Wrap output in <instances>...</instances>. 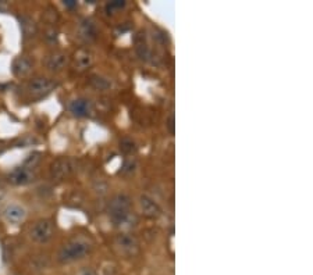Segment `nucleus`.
<instances>
[{
	"label": "nucleus",
	"instance_id": "nucleus-25",
	"mask_svg": "<svg viewBox=\"0 0 313 275\" xmlns=\"http://www.w3.org/2000/svg\"><path fill=\"white\" fill-rule=\"evenodd\" d=\"M64 6L65 7H68V9H73V7L77 6V1H74V0H65Z\"/></svg>",
	"mask_w": 313,
	"mask_h": 275
},
{
	"label": "nucleus",
	"instance_id": "nucleus-17",
	"mask_svg": "<svg viewBox=\"0 0 313 275\" xmlns=\"http://www.w3.org/2000/svg\"><path fill=\"white\" fill-rule=\"evenodd\" d=\"M91 85H92L95 89H99V91H106L110 88V81L103 78V77H99V75H93L91 78Z\"/></svg>",
	"mask_w": 313,
	"mask_h": 275
},
{
	"label": "nucleus",
	"instance_id": "nucleus-15",
	"mask_svg": "<svg viewBox=\"0 0 313 275\" xmlns=\"http://www.w3.org/2000/svg\"><path fill=\"white\" fill-rule=\"evenodd\" d=\"M78 34H80V38L83 39L85 42H92L93 39H96V34H98L95 22L92 20H83L78 25Z\"/></svg>",
	"mask_w": 313,
	"mask_h": 275
},
{
	"label": "nucleus",
	"instance_id": "nucleus-7",
	"mask_svg": "<svg viewBox=\"0 0 313 275\" xmlns=\"http://www.w3.org/2000/svg\"><path fill=\"white\" fill-rule=\"evenodd\" d=\"M68 64V56L62 50H55L49 53L45 59V65L50 73H62Z\"/></svg>",
	"mask_w": 313,
	"mask_h": 275
},
{
	"label": "nucleus",
	"instance_id": "nucleus-9",
	"mask_svg": "<svg viewBox=\"0 0 313 275\" xmlns=\"http://www.w3.org/2000/svg\"><path fill=\"white\" fill-rule=\"evenodd\" d=\"M131 197L125 193H117L114 195L109 202L107 206V211H109V216L110 214H117V213H124V211L131 210Z\"/></svg>",
	"mask_w": 313,
	"mask_h": 275
},
{
	"label": "nucleus",
	"instance_id": "nucleus-10",
	"mask_svg": "<svg viewBox=\"0 0 313 275\" xmlns=\"http://www.w3.org/2000/svg\"><path fill=\"white\" fill-rule=\"evenodd\" d=\"M139 209L141 213L146 217V218H159L162 216V209L152 197H149L146 195H142L139 197Z\"/></svg>",
	"mask_w": 313,
	"mask_h": 275
},
{
	"label": "nucleus",
	"instance_id": "nucleus-24",
	"mask_svg": "<svg viewBox=\"0 0 313 275\" xmlns=\"http://www.w3.org/2000/svg\"><path fill=\"white\" fill-rule=\"evenodd\" d=\"M167 128L170 131V134H174V116L171 114L170 118L167 121Z\"/></svg>",
	"mask_w": 313,
	"mask_h": 275
},
{
	"label": "nucleus",
	"instance_id": "nucleus-21",
	"mask_svg": "<svg viewBox=\"0 0 313 275\" xmlns=\"http://www.w3.org/2000/svg\"><path fill=\"white\" fill-rule=\"evenodd\" d=\"M125 6V1H120V0H116V1H111L110 4H107V10H120Z\"/></svg>",
	"mask_w": 313,
	"mask_h": 275
},
{
	"label": "nucleus",
	"instance_id": "nucleus-22",
	"mask_svg": "<svg viewBox=\"0 0 313 275\" xmlns=\"http://www.w3.org/2000/svg\"><path fill=\"white\" fill-rule=\"evenodd\" d=\"M46 39L49 42H52V43H55L56 40H57V32L55 31V28H50V29H47L46 31Z\"/></svg>",
	"mask_w": 313,
	"mask_h": 275
},
{
	"label": "nucleus",
	"instance_id": "nucleus-16",
	"mask_svg": "<svg viewBox=\"0 0 313 275\" xmlns=\"http://www.w3.org/2000/svg\"><path fill=\"white\" fill-rule=\"evenodd\" d=\"M20 24H21V31H22L24 39H29V38H34L37 35V24L31 17H28V16L20 17Z\"/></svg>",
	"mask_w": 313,
	"mask_h": 275
},
{
	"label": "nucleus",
	"instance_id": "nucleus-23",
	"mask_svg": "<svg viewBox=\"0 0 313 275\" xmlns=\"http://www.w3.org/2000/svg\"><path fill=\"white\" fill-rule=\"evenodd\" d=\"M75 275H98V273L93 268H91V267H83Z\"/></svg>",
	"mask_w": 313,
	"mask_h": 275
},
{
	"label": "nucleus",
	"instance_id": "nucleus-12",
	"mask_svg": "<svg viewBox=\"0 0 313 275\" xmlns=\"http://www.w3.org/2000/svg\"><path fill=\"white\" fill-rule=\"evenodd\" d=\"M110 220L114 227L121 229H129L137 225V216L132 211H124V213H117V214H110Z\"/></svg>",
	"mask_w": 313,
	"mask_h": 275
},
{
	"label": "nucleus",
	"instance_id": "nucleus-8",
	"mask_svg": "<svg viewBox=\"0 0 313 275\" xmlns=\"http://www.w3.org/2000/svg\"><path fill=\"white\" fill-rule=\"evenodd\" d=\"M3 217L6 218L7 222L10 224H22L25 218H27V210L21 206V204H17V203H11L9 206L4 207L3 210Z\"/></svg>",
	"mask_w": 313,
	"mask_h": 275
},
{
	"label": "nucleus",
	"instance_id": "nucleus-13",
	"mask_svg": "<svg viewBox=\"0 0 313 275\" xmlns=\"http://www.w3.org/2000/svg\"><path fill=\"white\" fill-rule=\"evenodd\" d=\"M32 67H34V61L29 56H19L11 64V71L16 77L24 78L32 71Z\"/></svg>",
	"mask_w": 313,
	"mask_h": 275
},
{
	"label": "nucleus",
	"instance_id": "nucleus-6",
	"mask_svg": "<svg viewBox=\"0 0 313 275\" xmlns=\"http://www.w3.org/2000/svg\"><path fill=\"white\" fill-rule=\"evenodd\" d=\"M53 88H55V83L52 79H49L46 77H37L28 82L27 91L34 98H42L53 91Z\"/></svg>",
	"mask_w": 313,
	"mask_h": 275
},
{
	"label": "nucleus",
	"instance_id": "nucleus-4",
	"mask_svg": "<svg viewBox=\"0 0 313 275\" xmlns=\"http://www.w3.org/2000/svg\"><path fill=\"white\" fill-rule=\"evenodd\" d=\"M114 248L124 257H132L138 253L139 242L138 239L128 232H123L114 239Z\"/></svg>",
	"mask_w": 313,
	"mask_h": 275
},
{
	"label": "nucleus",
	"instance_id": "nucleus-2",
	"mask_svg": "<svg viewBox=\"0 0 313 275\" xmlns=\"http://www.w3.org/2000/svg\"><path fill=\"white\" fill-rule=\"evenodd\" d=\"M29 238L32 242L39 243V245H45L47 243L50 239L53 238L55 235V225L50 220L46 218H42V220H38L37 222L32 224V227L28 232Z\"/></svg>",
	"mask_w": 313,
	"mask_h": 275
},
{
	"label": "nucleus",
	"instance_id": "nucleus-5",
	"mask_svg": "<svg viewBox=\"0 0 313 275\" xmlns=\"http://www.w3.org/2000/svg\"><path fill=\"white\" fill-rule=\"evenodd\" d=\"M35 179H37L35 170L27 165H21V167L14 168L7 175V182L14 186H25V185L34 182Z\"/></svg>",
	"mask_w": 313,
	"mask_h": 275
},
{
	"label": "nucleus",
	"instance_id": "nucleus-1",
	"mask_svg": "<svg viewBox=\"0 0 313 275\" xmlns=\"http://www.w3.org/2000/svg\"><path fill=\"white\" fill-rule=\"evenodd\" d=\"M93 249L92 240L86 236H74L67 240L57 253V261L60 264H71L88 256Z\"/></svg>",
	"mask_w": 313,
	"mask_h": 275
},
{
	"label": "nucleus",
	"instance_id": "nucleus-18",
	"mask_svg": "<svg viewBox=\"0 0 313 275\" xmlns=\"http://www.w3.org/2000/svg\"><path fill=\"white\" fill-rule=\"evenodd\" d=\"M135 170H137V163H135V160L129 158V160H125V161H124L123 168H121V174H132Z\"/></svg>",
	"mask_w": 313,
	"mask_h": 275
},
{
	"label": "nucleus",
	"instance_id": "nucleus-14",
	"mask_svg": "<svg viewBox=\"0 0 313 275\" xmlns=\"http://www.w3.org/2000/svg\"><path fill=\"white\" fill-rule=\"evenodd\" d=\"M93 64V56L86 49H80L74 53L73 67L77 71H85Z\"/></svg>",
	"mask_w": 313,
	"mask_h": 275
},
{
	"label": "nucleus",
	"instance_id": "nucleus-3",
	"mask_svg": "<svg viewBox=\"0 0 313 275\" xmlns=\"http://www.w3.org/2000/svg\"><path fill=\"white\" fill-rule=\"evenodd\" d=\"M77 171V163L73 158L68 157H60L56 158L55 161L50 164V177L56 181H63L65 178L71 177Z\"/></svg>",
	"mask_w": 313,
	"mask_h": 275
},
{
	"label": "nucleus",
	"instance_id": "nucleus-19",
	"mask_svg": "<svg viewBox=\"0 0 313 275\" xmlns=\"http://www.w3.org/2000/svg\"><path fill=\"white\" fill-rule=\"evenodd\" d=\"M120 147L123 149V152H125V153H132V152H135V143L131 140V139H123L120 142Z\"/></svg>",
	"mask_w": 313,
	"mask_h": 275
},
{
	"label": "nucleus",
	"instance_id": "nucleus-11",
	"mask_svg": "<svg viewBox=\"0 0 313 275\" xmlns=\"http://www.w3.org/2000/svg\"><path fill=\"white\" fill-rule=\"evenodd\" d=\"M68 110L75 117H88L93 113L92 101L88 100V99H83V98L74 99L68 104Z\"/></svg>",
	"mask_w": 313,
	"mask_h": 275
},
{
	"label": "nucleus",
	"instance_id": "nucleus-20",
	"mask_svg": "<svg viewBox=\"0 0 313 275\" xmlns=\"http://www.w3.org/2000/svg\"><path fill=\"white\" fill-rule=\"evenodd\" d=\"M45 19L49 21V24H55L56 21L59 20V14H57V11L55 9L49 7L46 10V13H45Z\"/></svg>",
	"mask_w": 313,
	"mask_h": 275
}]
</instances>
